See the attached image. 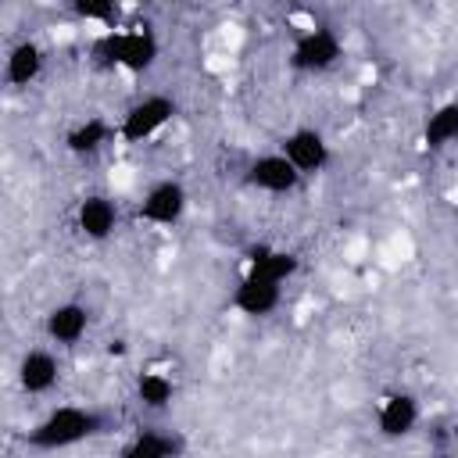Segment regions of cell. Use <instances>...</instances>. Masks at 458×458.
Returning <instances> with one entry per match:
<instances>
[{
	"label": "cell",
	"instance_id": "obj_1",
	"mask_svg": "<svg viewBox=\"0 0 458 458\" xmlns=\"http://www.w3.org/2000/svg\"><path fill=\"white\" fill-rule=\"evenodd\" d=\"M107 429V415L97 408H79V404H64L54 408L47 419H39L29 433L25 444L32 451H61V447H75L97 433Z\"/></svg>",
	"mask_w": 458,
	"mask_h": 458
},
{
	"label": "cell",
	"instance_id": "obj_2",
	"mask_svg": "<svg viewBox=\"0 0 458 458\" xmlns=\"http://www.w3.org/2000/svg\"><path fill=\"white\" fill-rule=\"evenodd\" d=\"M93 57L107 68L125 72H147L157 61V39L150 29H129V32H104L93 47Z\"/></svg>",
	"mask_w": 458,
	"mask_h": 458
},
{
	"label": "cell",
	"instance_id": "obj_3",
	"mask_svg": "<svg viewBox=\"0 0 458 458\" xmlns=\"http://www.w3.org/2000/svg\"><path fill=\"white\" fill-rule=\"evenodd\" d=\"M344 57V43L329 25H315L301 32L290 47V68L293 72H326Z\"/></svg>",
	"mask_w": 458,
	"mask_h": 458
},
{
	"label": "cell",
	"instance_id": "obj_4",
	"mask_svg": "<svg viewBox=\"0 0 458 458\" xmlns=\"http://www.w3.org/2000/svg\"><path fill=\"white\" fill-rule=\"evenodd\" d=\"M172 118H175V100H172V97H165V93L143 97V100H136V104L125 111V118H122V125H118V140H125V143H143V140H150L157 129H165Z\"/></svg>",
	"mask_w": 458,
	"mask_h": 458
},
{
	"label": "cell",
	"instance_id": "obj_5",
	"mask_svg": "<svg viewBox=\"0 0 458 458\" xmlns=\"http://www.w3.org/2000/svg\"><path fill=\"white\" fill-rule=\"evenodd\" d=\"M279 154H283V157L301 172V179H304V175H318V172L326 168V161H329V143H326V136H322L318 129H293V132L283 136Z\"/></svg>",
	"mask_w": 458,
	"mask_h": 458
},
{
	"label": "cell",
	"instance_id": "obj_6",
	"mask_svg": "<svg viewBox=\"0 0 458 458\" xmlns=\"http://www.w3.org/2000/svg\"><path fill=\"white\" fill-rule=\"evenodd\" d=\"M182 211H186V186H182L179 179H161V182H154V186L143 193L140 208H136V215H140L143 222H150V225H175V222L182 218Z\"/></svg>",
	"mask_w": 458,
	"mask_h": 458
},
{
	"label": "cell",
	"instance_id": "obj_7",
	"mask_svg": "<svg viewBox=\"0 0 458 458\" xmlns=\"http://www.w3.org/2000/svg\"><path fill=\"white\" fill-rule=\"evenodd\" d=\"M247 186L265 190V193H293L301 182V172L283 157V154H261L247 165Z\"/></svg>",
	"mask_w": 458,
	"mask_h": 458
},
{
	"label": "cell",
	"instance_id": "obj_8",
	"mask_svg": "<svg viewBox=\"0 0 458 458\" xmlns=\"http://www.w3.org/2000/svg\"><path fill=\"white\" fill-rule=\"evenodd\" d=\"M279 297H283V286L279 283H268V279H258V276H243L240 286L233 290V308L243 311L247 318H265L279 308Z\"/></svg>",
	"mask_w": 458,
	"mask_h": 458
},
{
	"label": "cell",
	"instance_id": "obj_9",
	"mask_svg": "<svg viewBox=\"0 0 458 458\" xmlns=\"http://www.w3.org/2000/svg\"><path fill=\"white\" fill-rule=\"evenodd\" d=\"M75 225H79V233H82L86 240H107V236L114 233V225H118V208H114V200L104 197V193L82 197L79 208H75Z\"/></svg>",
	"mask_w": 458,
	"mask_h": 458
},
{
	"label": "cell",
	"instance_id": "obj_10",
	"mask_svg": "<svg viewBox=\"0 0 458 458\" xmlns=\"http://www.w3.org/2000/svg\"><path fill=\"white\" fill-rule=\"evenodd\" d=\"M43 329H47V336L54 344H64V347L68 344H79L86 336V329H89V311L79 301H64V304H57V308L47 311Z\"/></svg>",
	"mask_w": 458,
	"mask_h": 458
},
{
	"label": "cell",
	"instance_id": "obj_11",
	"mask_svg": "<svg viewBox=\"0 0 458 458\" xmlns=\"http://www.w3.org/2000/svg\"><path fill=\"white\" fill-rule=\"evenodd\" d=\"M61 379V361L50 351H25L18 361V383L25 394H47Z\"/></svg>",
	"mask_w": 458,
	"mask_h": 458
},
{
	"label": "cell",
	"instance_id": "obj_12",
	"mask_svg": "<svg viewBox=\"0 0 458 458\" xmlns=\"http://www.w3.org/2000/svg\"><path fill=\"white\" fill-rule=\"evenodd\" d=\"M419 422V401L411 394H390L383 404H379V415H376V426L386 440H401L415 429Z\"/></svg>",
	"mask_w": 458,
	"mask_h": 458
},
{
	"label": "cell",
	"instance_id": "obj_13",
	"mask_svg": "<svg viewBox=\"0 0 458 458\" xmlns=\"http://www.w3.org/2000/svg\"><path fill=\"white\" fill-rule=\"evenodd\" d=\"M247 258H250V276L268 279V283H279V286L301 268V258L293 250H279V247H265V243L250 247Z\"/></svg>",
	"mask_w": 458,
	"mask_h": 458
},
{
	"label": "cell",
	"instance_id": "obj_14",
	"mask_svg": "<svg viewBox=\"0 0 458 458\" xmlns=\"http://www.w3.org/2000/svg\"><path fill=\"white\" fill-rule=\"evenodd\" d=\"M179 454H182V437L165 429H143L122 447V458H179Z\"/></svg>",
	"mask_w": 458,
	"mask_h": 458
},
{
	"label": "cell",
	"instance_id": "obj_15",
	"mask_svg": "<svg viewBox=\"0 0 458 458\" xmlns=\"http://www.w3.org/2000/svg\"><path fill=\"white\" fill-rule=\"evenodd\" d=\"M39 72H43V50H39L32 39L11 47V54H7V61H4V79H7V86H29Z\"/></svg>",
	"mask_w": 458,
	"mask_h": 458
},
{
	"label": "cell",
	"instance_id": "obj_16",
	"mask_svg": "<svg viewBox=\"0 0 458 458\" xmlns=\"http://www.w3.org/2000/svg\"><path fill=\"white\" fill-rule=\"evenodd\" d=\"M454 140H458V100H447V104H440V107L426 118L422 143H426L429 150H440V147H447V143H454Z\"/></svg>",
	"mask_w": 458,
	"mask_h": 458
},
{
	"label": "cell",
	"instance_id": "obj_17",
	"mask_svg": "<svg viewBox=\"0 0 458 458\" xmlns=\"http://www.w3.org/2000/svg\"><path fill=\"white\" fill-rule=\"evenodd\" d=\"M114 132H118V129L107 125L104 118H86V122H79V125L64 136V147H68L72 154H97L104 143H111Z\"/></svg>",
	"mask_w": 458,
	"mask_h": 458
},
{
	"label": "cell",
	"instance_id": "obj_18",
	"mask_svg": "<svg viewBox=\"0 0 458 458\" xmlns=\"http://www.w3.org/2000/svg\"><path fill=\"white\" fill-rule=\"evenodd\" d=\"M136 397H140L143 408L165 411V408L172 404V397H175V383H172L168 376H161V372H140V379H136Z\"/></svg>",
	"mask_w": 458,
	"mask_h": 458
},
{
	"label": "cell",
	"instance_id": "obj_19",
	"mask_svg": "<svg viewBox=\"0 0 458 458\" xmlns=\"http://www.w3.org/2000/svg\"><path fill=\"white\" fill-rule=\"evenodd\" d=\"M72 14L82 21H114V4L111 0H72Z\"/></svg>",
	"mask_w": 458,
	"mask_h": 458
},
{
	"label": "cell",
	"instance_id": "obj_20",
	"mask_svg": "<svg viewBox=\"0 0 458 458\" xmlns=\"http://www.w3.org/2000/svg\"><path fill=\"white\" fill-rule=\"evenodd\" d=\"M440 458H458V454H440Z\"/></svg>",
	"mask_w": 458,
	"mask_h": 458
}]
</instances>
